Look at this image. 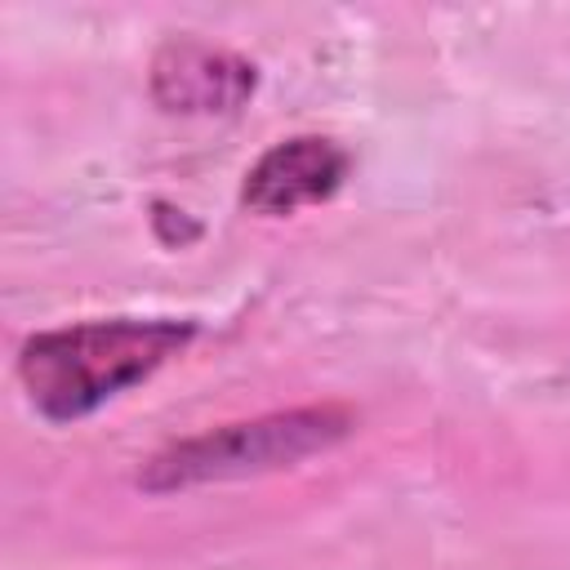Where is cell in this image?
<instances>
[{"label": "cell", "instance_id": "2", "mask_svg": "<svg viewBox=\"0 0 570 570\" xmlns=\"http://www.w3.org/2000/svg\"><path fill=\"white\" fill-rule=\"evenodd\" d=\"M352 432H356V414L334 401L272 410L258 419L223 423V428L160 445L138 468L134 481L142 494H178V490H196V485L245 481V476L298 468L312 454H330Z\"/></svg>", "mask_w": 570, "mask_h": 570}, {"label": "cell", "instance_id": "1", "mask_svg": "<svg viewBox=\"0 0 570 570\" xmlns=\"http://www.w3.org/2000/svg\"><path fill=\"white\" fill-rule=\"evenodd\" d=\"M196 334L200 325L178 316H111L40 330L18 347V383L45 423H80L183 356Z\"/></svg>", "mask_w": 570, "mask_h": 570}, {"label": "cell", "instance_id": "3", "mask_svg": "<svg viewBox=\"0 0 570 570\" xmlns=\"http://www.w3.org/2000/svg\"><path fill=\"white\" fill-rule=\"evenodd\" d=\"M258 89V67L223 45L174 36L151 53L147 94L169 116H236Z\"/></svg>", "mask_w": 570, "mask_h": 570}, {"label": "cell", "instance_id": "4", "mask_svg": "<svg viewBox=\"0 0 570 570\" xmlns=\"http://www.w3.org/2000/svg\"><path fill=\"white\" fill-rule=\"evenodd\" d=\"M352 174V151L325 134H294L272 142L240 183V205L258 218H289L307 205H325Z\"/></svg>", "mask_w": 570, "mask_h": 570}]
</instances>
